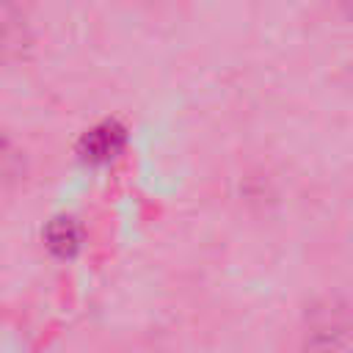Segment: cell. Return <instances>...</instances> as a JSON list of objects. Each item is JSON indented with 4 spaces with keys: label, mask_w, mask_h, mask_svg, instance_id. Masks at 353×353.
<instances>
[{
    "label": "cell",
    "mask_w": 353,
    "mask_h": 353,
    "mask_svg": "<svg viewBox=\"0 0 353 353\" xmlns=\"http://www.w3.org/2000/svg\"><path fill=\"white\" fill-rule=\"evenodd\" d=\"M292 353H353V309L325 298L303 312Z\"/></svg>",
    "instance_id": "1"
},
{
    "label": "cell",
    "mask_w": 353,
    "mask_h": 353,
    "mask_svg": "<svg viewBox=\"0 0 353 353\" xmlns=\"http://www.w3.org/2000/svg\"><path fill=\"white\" fill-rule=\"evenodd\" d=\"M127 141H130L127 127L119 119H102V121L91 124L88 130H83L74 152L88 168H108L110 163H116L124 154Z\"/></svg>",
    "instance_id": "2"
},
{
    "label": "cell",
    "mask_w": 353,
    "mask_h": 353,
    "mask_svg": "<svg viewBox=\"0 0 353 353\" xmlns=\"http://www.w3.org/2000/svg\"><path fill=\"white\" fill-rule=\"evenodd\" d=\"M33 47V25L17 0H0V66L17 63Z\"/></svg>",
    "instance_id": "3"
},
{
    "label": "cell",
    "mask_w": 353,
    "mask_h": 353,
    "mask_svg": "<svg viewBox=\"0 0 353 353\" xmlns=\"http://www.w3.org/2000/svg\"><path fill=\"white\" fill-rule=\"evenodd\" d=\"M83 226L74 215H52L41 226V243L55 259H72L83 248Z\"/></svg>",
    "instance_id": "4"
},
{
    "label": "cell",
    "mask_w": 353,
    "mask_h": 353,
    "mask_svg": "<svg viewBox=\"0 0 353 353\" xmlns=\"http://www.w3.org/2000/svg\"><path fill=\"white\" fill-rule=\"evenodd\" d=\"M25 174V154L22 149L0 132V185H8V182H19Z\"/></svg>",
    "instance_id": "5"
},
{
    "label": "cell",
    "mask_w": 353,
    "mask_h": 353,
    "mask_svg": "<svg viewBox=\"0 0 353 353\" xmlns=\"http://www.w3.org/2000/svg\"><path fill=\"white\" fill-rule=\"evenodd\" d=\"M342 8L347 14V19H353V0H342Z\"/></svg>",
    "instance_id": "6"
}]
</instances>
